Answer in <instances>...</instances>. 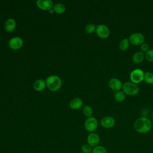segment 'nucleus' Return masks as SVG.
<instances>
[{
  "mask_svg": "<svg viewBox=\"0 0 153 153\" xmlns=\"http://www.w3.org/2000/svg\"><path fill=\"white\" fill-rule=\"evenodd\" d=\"M16 25L17 24L16 20L13 18H10L7 19L5 23V29L8 32H11L16 29Z\"/></svg>",
  "mask_w": 153,
  "mask_h": 153,
  "instance_id": "obj_13",
  "label": "nucleus"
},
{
  "mask_svg": "<svg viewBox=\"0 0 153 153\" xmlns=\"http://www.w3.org/2000/svg\"><path fill=\"white\" fill-rule=\"evenodd\" d=\"M145 58L149 62H153V49H149L145 53Z\"/></svg>",
  "mask_w": 153,
  "mask_h": 153,
  "instance_id": "obj_25",
  "label": "nucleus"
},
{
  "mask_svg": "<svg viewBox=\"0 0 153 153\" xmlns=\"http://www.w3.org/2000/svg\"><path fill=\"white\" fill-rule=\"evenodd\" d=\"M81 149L82 153H92V151H93L92 147L87 143L83 144L81 146Z\"/></svg>",
  "mask_w": 153,
  "mask_h": 153,
  "instance_id": "obj_24",
  "label": "nucleus"
},
{
  "mask_svg": "<svg viewBox=\"0 0 153 153\" xmlns=\"http://www.w3.org/2000/svg\"><path fill=\"white\" fill-rule=\"evenodd\" d=\"M47 87L52 91H57L62 85V80L59 76L55 75L48 76L45 81Z\"/></svg>",
  "mask_w": 153,
  "mask_h": 153,
  "instance_id": "obj_2",
  "label": "nucleus"
},
{
  "mask_svg": "<svg viewBox=\"0 0 153 153\" xmlns=\"http://www.w3.org/2000/svg\"><path fill=\"white\" fill-rule=\"evenodd\" d=\"M140 49H141V51L146 53L149 50V46L148 44L143 42L142 44L140 45Z\"/></svg>",
  "mask_w": 153,
  "mask_h": 153,
  "instance_id": "obj_26",
  "label": "nucleus"
},
{
  "mask_svg": "<svg viewBox=\"0 0 153 153\" xmlns=\"http://www.w3.org/2000/svg\"><path fill=\"white\" fill-rule=\"evenodd\" d=\"M130 42L128 38H123L119 44V48L122 51L127 50L129 47Z\"/></svg>",
  "mask_w": 153,
  "mask_h": 153,
  "instance_id": "obj_18",
  "label": "nucleus"
},
{
  "mask_svg": "<svg viewBox=\"0 0 153 153\" xmlns=\"http://www.w3.org/2000/svg\"><path fill=\"white\" fill-rule=\"evenodd\" d=\"M96 32L98 36L102 39L107 38L110 35V30L105 24L98 25L96 28Z\"/></svg>",
  "mask_w": 153,
  "mask_h": 153,
  "instance_id": "obj_7",
  "label": "nucleus"
},
{
  "mask_svg": "<svg viewBox=\"0 0 153 153\" xmlns=\"http://www.w3.org/2000/svg\"><path fill=\"white\" fill-rule=\"evenodd\" d=\"M101 126L105 128H112L115 124V120L111 116H105L100 120Z\"/></svg>",
  "mask_w": 153,
  "mask_h": 153,
  "instance_id": "obj_9",
  "label": "nucleus"
},
{
  "mask_svg": "<svg viewBox=\"0 0 153 153\" xmlns=\"http://www.w3.org/2000/svg\"><path fill=\"white\" fill-rule=\"evenodd\" d=\"M152 120H153V112H152Z\"/></svg>",
  "mask_w": 153,
  "mask_h": 153,
  "instance_id": "obj_28",
  "label": "nucleus"
},
{
  "mask_svg": "<svg viewBox=\"0 0 153 153\" xmlns=\"http://www.w3.org/2000/svg\"><path fill=\"white\" fill-rule=\"evenodd\" d=\"M145 73L142 69H135L133 70L130 75V79L131 82L134 84H139L141 82L144 78Z\"/></svg>",
  "mask_w": 153,
  "mask_h": 153,
  "instance_id": "obj_4",
  "label": "nucleus"
},
{
  "mask_svg": "<svg viewBox=\"0 0 153 153\" xmlns=\"http://www.w3.org/2000/svg\"><path fill=\"white\" fill-rule=\"evenodd\" d=\"M37 7L44 11H49L53 7V2L51 0H38L36 1Z\"/></svg>",
  "mask_w": 153,
  "mask_h": 153,
  "instance_id": "obj_10",
  "label": "nucleus"
},
{
  "mask_svg": "<svg viewBox=\"0 0 153 153\" xmlns=\"http://www.w3.org/2000/svg\"><path fill=\"white\" fill-rule=\"evenodd\" d=\"M82 105V101L79 97H75L71 100L69 102V106L72 109L77 110L81 108Z\"/></svg>",
  "mask_w": 153,
  "mask_h": 153,
  "instance_id": "obj_14",
  "label": "nucleus"
},
{
  "mask_svg": "<svg viewBox=\"0 0 153 153\" xmlns=\"http://www.w3.org/2000/svg\"><path fill=\"white\" fill-rule=\"evenodd\" d=\"M82 112L84 115L88 118L90 117L93 114V109L90 106L86 105L84 107Z\"/></svg>",
  "mask_w": 153,
  "mask_h": 153,
  "instance_id": "obj_22",
  "label": "nucleus"
},
{
  "mask_svg": "<svg viewBox=\"0 0 153 153\" xmlns=\"http://www.w3.org/2000/svg\"><path fill=\"white\" fill-rule=\"evenodd\" d=\"M108 85L110 88L116 91H120L123 87L121 81L117 78H112L111 79H110L108 82Z\"/></svg>",
  "mask_w": 153,
  "mask_h": 153,
  "instance_id": "obj_12",
  "label": "nucleus"
},
{
  "mask_svg": "<svg viewBox=\"0 0 153 153\" xmlns=\"http://www.w3.org/2000/svg\"><path fill=\"white\" fill-rule=\"evenodd\" d=\"M53 10L57 14H62L66 10V7L62 3H56L53 5Z\"/></svg>",
  "mask_w": 153,
  "mask_h": 153,
  "instance_id": "obj_17",
  "label": "nucleus"
},
{
  "mask_svg": "<svg viewBox=\"0 0 153 153\" xmlns=\"http://www.w3.org/2000/svg\"><path fill=\"white\" fill-rule=\"evenodd\" d=\"M92 153H108V152L103 146L97 145L93 148Z\"/></svg>",
  "mask_w": 153,
  "mask_h": 153,
  "instance_id": "obj_21",
  "label": "nucleus"
},
{
  "mask_svg": "<svg viewBox=\"0 0 153 153\" xmlns=\"http://www.w3.org/2000/svg\"><path fill=\"white\" fill-rule=\"evenodd\" d=\"M126 94L123 91H117L114 95V99L117 102H122L125 100Z\"/></svg>",
  "mask_w": 153,
  "mask_h": 153,
  "instance_id": "obj_19",
  "label": "nucleus"
},
{
  "mask_svg": "<svg viewBox=\"0 0 153 153\" xmlns=\"http://www.w3.org/2000/svg\"><path fill=\"white\" fill-rule=\"evenodd\" d=\"M96 26L93 23L87 24L85 27V31L87 33L91 34L96 30Z\"/></svg>",
  "mask_w": 153,
  "mask_h": 153,
  "instance_id": "obj_23",
  "label": "nucleus"
},
{
  "mask_svg": "<svg viewBox=\"0 0 153 153\" xmlns=\"http://www.w3.org/2000/svg\"><path fill=\"white\" fill-rule=\"evenodd\" d=\"M98 127V121L94 117H90L87 118L84 122L85 129L90 133H93Z\"/></svg>",
  "mask_w": 153,
  "mask_h": 153,
  "instance_id": "obj_5",
  "label": "nucleus"
},
{
  "mask_svg": "<svg viewBox=\"0 0 153 153\" xmlns=\"http://www.w3.org/2000/svg\"><path fill=\"white\" fill-rule=\"evenodd\" d=\"M23 41L19 36H14L8 41V46L12 50H19L23 46Z\"/></svg>",
  "mask_w": 153,
  "mask_h": 153,
  "instance_id": "obj_8",
  "label": "nucleus"
},
{
  "mask_svg": "<svg viewBox=\"0 0 153 153\" xmlns=\"http://www.w3.org/2000/svg\"><path fill=\"white\" fill-rule=\"evenodd\" d=\"M145 58V54L143 52L139 51L136 52L132 56V61L136 64L142 63Z\"/></svg>",
  "mask_w": 153,
  "mask_h": 153,
  "instance_id": "obj_15",
  "label": "nucleus"
},
{
  "mask_svg": "<svg viewBox=\"0 0 153 153\" xmlns=\"http://www.w3.org/2000/svg\"><path fill=\"white\" fill-rule=\"evenodd\" d=\"M128 40L130 43L132 45H139L144 42L145 36L140 32H134L130 35Z\"/></svg>",
  "mask_w": 153,
  "mask_h": 153,
  "instance_id": "obj_6",
  "label": "nucleus"
},
{
  "mask_svg": "<svg viewBox=\"0 0 153 153\" xmlns=\"http://www.w3.org/2000/svg\"><path fill=\"white\" fill-rule=\"evenodd\" d=\"M48 11H49V13H50L51 14H53V13L54 12V10H53V9H51V10H49Z\"/></svg>",
  "mask_w": 153,
  "mask_h": 153,
  "instance_id": "obj_27",
  "label": "nucleus"
},
{
  "mask_svg": "<svg viewBox=\"0 0 153 153\" xmlns=\"http://www.w3.org/2000/svg\"><path fill=\"white\" fill-rule=\"evenodd\" d=\"M87 144L91 147H95L98 145L100 142V137L96 133H90L87 137Z\"/></svg>",
  "mask_w": 153,
  "mask_h": 153,
  "instance_id": "obj_11",
  "label": "nucleus"
},
{
  "mask_svg": "<svg viewBox=\"0 0 153 153\" xmlns=\"http://www.w3.org/2000/svg\"><path fill=\"white\" fill-rule=\"evenodd\" d=\"M122 89L125 94L129 96H135L139 93L140 90L139 86L131 81L126 82L123 85Z\"/></svg>",
  "mask_w": 153,
  "mask_h": 153,
  "instance_id": "obj_3",
  "label": "nucleus"
},
{
  "mask_svg": "<svg viewBox=\"0 0 153 153\" xmlns=\"http://www.w3.org/2000/svg\"><path fill=\"white\" fill-rule=\"evenodd\" d=\"M143 80L148 84H153V73L151 72H146L144 74Z\"/></svg>",
  "mask_w": 153,
  "mask_h": 153,
  "instance_id": "obj_20",
  "label": "nucleus"
},
{
  "mask_svg": "<svg viewBox=\"0 0 153 153\" xmlns=\"http://www.w3.org/2000/svg\"><path fill=\"white\" fill-rule=\"evenodd\" d=\"M134 128L139 133H146L152 128V122L147 117H140L134 123Z\"/></svg>",
  "mask_w": 153,
  "mask_h": 153,
  "instance_id": "obj_1",
  "label": "nucleus"
},
{
  "mask_svg": "<svg viewBox=\"0 0 153 153\" xmlns=\"http://www.w3.org/2000/svg\"><path fill=\"white\" fill-rule=\"evenodd\" d=\"M45 81L42 79H39L34 82L33 88L37 91H41L45 88Z\"/></svg>",
  "mask_w": 153,
  "mask_h": 153,
  "instance_id": "obj_16",
  "label": "nucleus"
}]
</instances>
